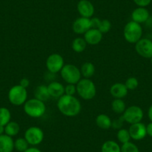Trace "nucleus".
<instances>
[{
	"mask_svg": "<svg viewBox=\"0 0 152 152\" xmlns=\"http://www.w3.org/2000/svg\"><path fill=\"white\" fill-rule=\"evenodd\" d=\"M57 107L63 115L68 117L77 116L81 110V102L75 96L64 94L58 99Z\"/></svg>",
	"mask_w": 152,
	"mask_h": 152,
	"instance_id": "f257e3e1",
	"label": "nucleus"
},
{
	"mask_svg": "<svg viewBox=\"0 0 152 152\" xmlns=\"http://www.w3.org/2000/svg\"><path fill=\"white\" fill-rule=\"evenodd\" d=\"M23 110L27 116L37 119L44 115L46 111V106L45 102L33 98L26 101L23 104Z\"/></svg>",
	"mask_w": 152,
	"mask_h": 152,
	"instance_id": "f03ea898",
	"label": "nucleus"
},
{
	"mask_svg": "<svg viewBox=\"0 0 152 152\" xmlns=\"http://www.w3.org/2000/svg\"><path fill=\"white\" fill-rule=\"evenodd\" d=\"M77 93L84 100H91L96 95V87L90 78H81L76 84Z\"/></svg>",
	"mask_w": 152,
	"mask_h": 152,
	"instance_id": "7ed1b4c3",
	"label": "nucleus"
},
{
	"mask_svg": "<svg viewBox=\"0 0 152 152\" xmlns=\"http://www.w3.org/2000/svg\"><path fill=\"white\" fill-rule=\"evenodd\" d=\"M142 32L141 24L131 20L128 22L124 27L123 36L128 43L135 44L142 38Z\"/></svg>",
	"mask_w": 152,
	"mask_h": 152,
	"instance_id": "20e7f679",
	"label": "nucleus"
},
{
	"mask_svg": "<svg viewBox=\"0 0 152 152\" xmlns=\"http://www.w3.org/2000/svg\"><path fill=\"white\" fill-rule=\"evenodd\" d=\"M60 72L61 78L66 84H77L82 77L80 69L72 64H65Z\"/></svg>",
	"mask_w": 152,
	"mask_h": 152,
	"instance_id": "39448f33",
	"label": "nucleus"
},
{
	"mask_svg": "<svg viewBox=\"0 0 152 152\" xmlns=\"http://www.w3.org/2000/svg\"><path fill=\"white\" fill-rule=\"evenodd\" d=\"M8 100L10 103L15 106H20L26 103L28 100L27 89L24 88L20 84L14 85L8 91Z\"/></svg>",
	"mask_w": 152,
	"mask_h": 152,
	"instance_id": "423d86ee",
	"label": "nucleus"
},
{
	"mask_svg": "<svg viewBox=\"0 0 152 152\" xmlns=\"http://www.w3.org/2000/svg\"><path fill=\"white\" fill-rule=\"evenodd\" d=\"M143 116H144V112L142 109L137 105H131L128 107L122 114V117L125 122L130 125L141 122Z\"/></svg>",
	"mask_w": 152,
	"mask_h": 152,
	"instance_id": "0eeeda50",
	"label": "nucleus"
},
{
	"mask_svg": "<svg viewBox=\"0 0 152 152\" xmlns=\"http://www.w3.org/2000/svg\"><path fill=\"white\" fill-rule=\"evenodd\" d=\"M24 138L27 140L29 145L37 146L43 142L44 139V133L39 127L31 126L25 131Z\"/></svg>",
	"mask_w": 152,
	"mask_h": 152,
	"instance_id": "6e6552de",
	"label": "nucleus"
},
{
	"mask_svg": "<svg viewBox=\"0 0 152 152\" xmlns=\"http://www.w3.org/2000/svg\"><path fill=\"white\" fill-rule=\"evenodd\" d=\"M64 59L60 54L53 53L49 55L46 61V66L48 71L53 74L60 72L64 66Z\"/></svg>",
	"mask_w": 152,
	"mask_h": 152,
	"instance_id": "1a4fd4ad",
	"label": "nucleus"
},
{
	"mask_svg": "<svg viewBox=\"0 0 152 152\" xmlns=\"http://www.w3.org/2000/svg\"><path fill=\"white\" fill-rule=\"evenodd\" d=\"M135 50L140 56L151 59L152 58V40L148 38H141L135 43Z\"/></svg>",
	"mask_w": 152,
	"mask_h": 152,
	"instance_id": "9d476101",
	"label": "nucleus"
},
{
	"mask_svg": "<svg viewBox=\"0 0 152 152\" xmlns=\"http://www.w3.org/2000/svg\"><path fill=\"white\" fill-rule=\"evenodd\" d=\"M90 28H92L91 18L80 17L72 23V31L77 34H84Z\"/></svg>",
	"mask_w": 152,
	"mask_h": 152,
	"instance_id": "9b49d317",
	"label": "nucleus"
},
{
	"mask_svg": "<svg viewBox=\"0 0 152 152\" xmlns=\"http://www.w3.org/2000/svg\"><path fill=\"white\" fill-rule=\"evenodd\" d=\"M77 10L81 17L86 18H92L95 13V7L90 0H80L77 5Z\"/></svg>",
	"mask_w": 152,
	"mask_h": 152,
	"instance_id": "f8f14e48",
	"label": "nucleus"
},
{
	"mask_svg": "<svg viewBox=\"0 0 152 152\" xmlns=\"http://www.w3.org/2000/svg\"><path fill=\"white\" fill-rule=\"evenodd\" d=\"M128 131L131 138L134 140H142L147 136L146 125L142 122L131 125Z\"/></svg>",
	"mask_w": 152,
	"mask_h": 152,
	"instance_id": "ddd939ff",
	"label": "nucleus"
},
{
	"mask_svg": "<svg viewBox=\"0 0 152 152\" xmlns=\"http://www.w3.org/2000/svg\"><path fill=\"white\" fill-rule=\"evenodd\" d=\"M84 38L88 45H98L101 43L103 38V34L97 28H90L84 34Z\"/></svg>",
	"mask_w": 152,
	"mask_h": 152,
	"instance_id": "4468645a",
	"label": "nucleus"
},
{
	"mask_svg": "<svg viewBox=\"0 0 152 152\" xmlns=\"http://www.w3.org/2000/svg\"><path fill=\"white\" fill-rule=\"evenodd\" d=\"M150 18V14L148 10L146 8L137 7L131 13L132 21L136 22L139 24H142L146 23Z\"/></svg>",
	"mask_w": 152,
	"mask_h": 152,
	"instance_id": "2eb2a0df",
	"label": "nucleus"
},
{
	"mask_svg": "<svg viewBox=\"0 0 152 152\" xmlns=\"http://www.w3.org/2000/svg\"><path fill=\"white\" fill-rule=\"evenodd\" d=\"M128 88L124 83L117 82L113 84L110 88V93L114 99H123L128 95Z\"/></svg>",
	"mask_w": 152,
	"mask_h": 152,
	"instance_id": "dca6fc26",
	"label": "nucleus"
},
{
	"mask_svg": "<svg viewBox=\"0 0 152 152\" xmlns=\"http://www.w3.org/2000/svg\"><path fill=\"white\" fill-rule=\"evenodd\" d=\"M47 87L49 95L52 98L59 99L65 94V87L58 81H51Z\"/></svg>",
	"mask_w": 152,
	"mask_h": 152,
	"instance_id": "f3484780",
	"label": "nucleus"
},
{
	"mask_svg": "<svg viewBox=\"0 0 152 152\" xmlns=\"http://www.w3.org/2000/svg\"><path fill=\"white\" fill-rule=\"evenodd\" d=\"M92 28H97L102 34H106L110 31L112 24L108 20H100L98 17H92L91 18Z\"/></svg>",
	"mask_w": 152,
	"mask_h": 152,
	"instance_id": "a211bd4d",
	"label": "nucleus"
},
{
	"mask_svg": "<svg viewBox=\"0 0 152 152\" xmlns=\"http://www.w3.org/2000/svg\"><path fill=\"white\" fill-rule=\"evenodd\" d=\"M14 140L13 137L4 134L0 135V152H13Z\"/></svg>",
	"mask_w": 152,
	"mask_h": 152,
	"instance_id": "6ab92c4d",
	"label": "nucleus"
},
{
	"mask_svg": "<svg viewBox=\"0 0 152 152\" xmlns=\"http://www.w3.org/2000/svg\"><path fill=\"white\" fill-rule=\"evenodd\" d=\"M34 96L35 99L40 100L43 102H46L51 98L49 93L47 86L46 85H39L36 87L34 92Z\"/></svg>",
	"mask_w": 152,
	"mask_h": 152,
	"instance_id": "aec40b11",
	"label": "nucleus"
},
{
	"mask_svg": "<svg viewBox=\"0 0 152 152\" xmlns=\"http://www.w3.org/2000/svg\"><path fill=\"white\" fill-rule=\"evenodd\" d=\"M96 125L102 130H108L111 128L112 120L109 116L104 113H101L98 115L96 118Z\"/></svg>",
	"mask_w": 152,
	"mask_h": 152,
	"instance_id": "412c9836",
	"label": "nucleus"
},
{
	"mask_svg": "<svg viewBox=\"0 0 152 152\" xmlns=\"http://www.w3.org/2000/svg\"><path fill=\"white\" fill-rule=\"evenodd\" d=\"M80 71H81V76H83L84 78H91L95 74L96 67L93 63L87 61L81 65Z\"/></svg>",
	"mask_w": 152,
	"mask_h": 152,
	"instance_id": "4be33fe9",
	"label": "nucleus"
},
{
	"mask_svg": "<svg viewBox=\"0 0 152 152\" xmlns=\"http://www.w3.org/2000/svg\"><path fill=\"white\" fill-rule=\"evenodd\" d=\"M102 152H121V146L114 140H107L102 144Z\"/></svg>",
	"mask_w": 152,
	"mask_h": 152,
	"instance_id": "5701e85b",
	"label": "nucleus"
},
{
	"mask_svg": "<svg viewBox=\"0 0 152 152\" xmlns=\"http://www.w3.org/2000/svg\"><path fill=\"white\" fill-rule=\"evenodd\" d=\"M87 46V42L84 37H76L72 40V49L76 53H81L86 49Z\"/></svg>",
	"mask_w": 152,
	"mask_h": 152,
	"instance_id": "b1692460",
	"label": "nucleus"
},
{
	"mask_svg": "<svg viewBox=\"0 0 152 152\" xmlns=\"http://www.w3.org/2000/svg\"><path fill=\"white\" fill-rule=\"evenodd\" d=\"M112 110L116 114H123L126 110V104L122 99H114L111 103Z\"/></svg>",
	"mask_w": 152,
	"mask_h": 152,
	"instance_id": "393cba45",
	"label": "nucleus"
},
{
	"mask_svg": "<svg viewBox=\"0 0 152 152\" xmlns=\"http://www.w3.org/2000/svg\"><path fill=\"white\" fill-rule=\"evenodd\" d=\"M20 126L17 122L11 121L5 126V134L13 137L20 133Z\"/></svg>",
	"mask_w": 152,
	"mask_h": 152,
	"instance_id": "a878e982",
	"label": "nucleus"
},
{
	"mask_svg": "<svg viewBox=\"0 0 152 152\" xmlns=\"http://www.w3.org/2000/svg\"><path fill=\"white\" fill-rule=\"evenodd\" d=\"M11 113L9 109L2 107H0V125L5 126L9 122H11Z\"/></svg>",
	"mask_w": 152,
	"mask_h": 152,
	"instance_id": "bb28decb",
	"label": "nucleus"
},
{
	"mask_svg": "<svg viewBox=\"0 0 152 152\" xmlns=\"http://www.w3.org/2000/svg\"><path fill=\"white\" fill-rule=\"evenodd\" d=\"M116 138L119 142L122 143V145L130 142L131 139L129 131L128 129H125V128H121L118 131L117 134H116Z\"/></svg>",
	"mask_w": 152,
	"mask_h": 152,
	"instance_id": "cd10ccee",
	"label": "nucleus"
},
{
	"mask_svg": "<svg viewBox=\"0 0 152 152\" xmlns=\"http://www.w3.org/2000/svg\"><path fill=\"white\" fill-rule=\"evenodd\" d=\"M29 148V144L24 137H19L14 140V149L19 152H23Z\"/></svg>",
	"mask_w": 152,
	"mask_h": 152,
	"instance_id": "c85d7f7f",
	"label": "nucleus"
},
{
	"mask_svg": "<svg viewBox=\"0 0 152 152\" xmlns=\"http://www.w3.org/2000/svg\"><path fill=\"white\" fill-rule=\"evenodd\" d=\"M121 152H140L138 146L134 142H128L122 144L121 146Z\"/></svg>",
	"mask_w": 152,
	"mask_h": 152,
	"instance_id": "c756f323",
	"label": "nucleus"
},
{
	"mask_svg": "<svg viewBox=\"0 0 152 152\" xmlns=\"http://www.w3.org/2000/svg\"><path fill=\"white\" fill-rule=\"evenodd\" d=\"M125 84L128 90H135L138 87L139 81L135 77H130L126 80Z\"/></svg>",
	"mask_w": 152,
	"mask_h": 152,
	"instance_id": "7c9ffc66",
	"label": "nucleus"
},
{
	"mask_svg": "<svg viewBox=\"0 0 152 152\" xmlns=\"http://www.w3.org/2000/svg\"><path fill=\"white\" fill-rule=\"evenodd\" d=\"M77 93V89H76V84H67L65 87V95L68 96H75Z\"/></svg>",
	"mask_w": 152,
	"mask_h": 152,
	"instance_id": "2f4dec72",
	"label": "nucleus"
},
{
	"mask_svg": "<svg viewBox=\"0 0 152 152\" xmlns=\"http://www.w3.org/2000/svg\"><path fill=\"white\" fill-rule=\"evenodd\" d=\"M124 122H125V120H124L123 117L122 116L119 119L112 121V125H111V127L113 128H114V129L119 130L121 128H122V125H123Z\"/></svg>",
	"mask_w": 152,
	"mask_h": 152,
	"instance_id": "473e14b6",
	"label": "nucleus"
},
{
	"mask_svg": "<svg viewBox=\"0 0 152 152\" xmlns=\"http://www.w3.org/2000/svg\"><path fill=\"white\" fill-rule=\"evenodd\" d=\"M133 1L138 7L146 8L150 5L152 0H133Z\"/></svg>",
	"mask_w": 152,
	"mask_h": 152,
	"instance_id": "72a5a7b5",
	"label": "nucleus"
},
{
	"mask_svg": "<svg viewBox=\"0 0 152 152\" xmlns=\"http://www.w3.org/2000/svg\"><path fill=\"white\" fill-rule=\"evenodd\" d=\"M20 85L24 87V88L27 89L29 87V85H30V81L26 78H22L20 81Z\"/></svg>",
	"mask_w": 152,
	"mask_h": 152,
	"instance_id": "f704fd0d",
	"label": "nucleus"
},
{
	"mask_svg": "<svg viewBox=\"0 0 152 152\" xmlns=\"http://www.w3.org/2000/svg\"><path fill=\"white\" fill-rule=\"evenodd\" d=\"M146 132H147V135L152 137V122L146 125Z\"/></svg>",
	"mask_w": 152,
	"mask_h": 152,
	"instance_id": "c9c22d12",
	"label": "nucleus"
},
{
	"mask_svg": "<svg viewBox=\"0 0 152 152\" xmlns=\"http://www.w3.org/2000/svg\"><path fill=\"white\" fill-rule=\"evenodd\" d=\"M23 152H42V151L39 148L35 147V146H31V147H29L28 148H27L25 151Z\"/></svg>",
	"mask_w": 152,
	"mask_h": 152,
	"instance_id": "e433bc0d",
	"label": "nucleus"
},
{
	"mask_svg": "<svg viewBox=\"0 0 152 152\" xmlns=\"http://www.w3.org/2000/svg\"><path fill=\"white\" fill-rule=\"evenodd\" d=\"M148 116L151 122H152V104L148 108Z\"/></svg>",
	"mask_w": 152,
	"mask_h": 152,
	"instance_id": "4c0bfd02",
	"label": "nucleus"
},
{
	"mask_svg": "<svg viewBox=\"0 0 152 152\" xmlns=\"http://www.w3.org/2000/svg\"><path fill=\"white\" fill-rule=\"evenodd\" d=\"M5 134V126L0 125V135Z\"/></svg>",
	"mask_w": 152,
	"mask_h": 152,
	"instance_id": "58836bf2",
	"label": "nucleus"
},
{
	"mask_svg": "<svg viewBox=\"0 0 152 152\" xmlns=\"http://www.w3.org/2000/svg\"><path fill=\"white\" fill-rule=\"evenodd\" d=\"M151 64H152V58H151Z\"/></svg>",
	"mask_w": 152,
	"mask_h": 152,
	"instance_id": "ea45409f",
	"label": "nucleus"
},
{
	"mask_svg": "<svg viewBox=\"0 0 152 152\" xmlns=\"http://www.w3.org/2000/svg\"><path fill=\"white\" fill-rule=\"evenodd\" d=\"M151 40H152V33H151Z\"/></svg>",
	"mask_w": 152,
	"mask_h": 152,
	"instance_id": "a19ab883",
	"label": "nucleus"
}]
</instances>
